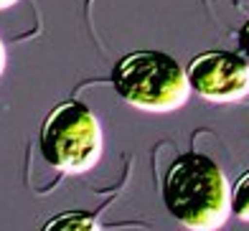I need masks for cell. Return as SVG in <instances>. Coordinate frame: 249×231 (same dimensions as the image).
Segmentation results:
<instances>
[{
    "label": "cell",
    "instance_id": "obj_1",
    "mask_svg": "<svg viewBox=\"0 0 249 231\" xmlns=\"http://www.w3.org/2000/svg\"><path fill=\"white\" fill-rule=\"evenodd\" d=\"M163 203L186 229L216 231L229 221L231 188L216 160L191 150L178 155L165 170Z\"/></svg>",
    "mask_w": 249,
    "mask_h": 231
},
{
    "label": "cell",
    "instance_id": "obj_2",
    "mask_svg": "<svg viewBox=\"0 0 249 231\" xmlns=\"http://www.w3.org/2000/svg\"><path fill=\"white\" fill-rule=\"evenodd\" d=\"M112 87L130 107L153 114L176 112L191 97L186 69L171 53L158 49L122 56L112 69Z\"/></svg>",
    "mask_w": 249,
    "mask_h": 231
},
{
    "label": "cell",
    "instance_id": "obj_3",
    "mask_svg": "<svg viewBox=\"0 0 249 231\" xmlns=\"http://www.w3.org/2000/svg\"><path fill=\"white\" fill-rule=\"evenodd\" d=\"M38 145L51 168L66 176H82L99 163L105 137L97 114L82 102L71 99L49 112L41 124Z\"/></svg>",
    "mask_w": 249,
    "mask_h": 231
},
{
    "label": "cell",
    "instance_id": "obj_4",
    "mask_svg": "<svg viewBox=\"0 0 249 231\" xmlns=\"http://www.w3.org/2000/svg\"><path fill=\"white\" fill-rule=\"evenodd\" d=\"M191 91L213 105H229L249 97V59L236 51H203L186 66Z\"/></svg>",
    "mask_w": 249,
    "mask_h": 231
},
{
    "label": "cell",
    "instance_id": "obj_5",
    "mask_svg": "<svg viewBox=\"0 0 249 231\" xmlns=\"http://www.w3.org/2000/svg\"><path fill=\"white\" fill-rule=\"evenodd\" d=\"M53 229H69V231H89V229H99L97 218L89 216L84 211H69V213H61L51 218L46 224V231H53Z\"/></svg>",
    "mask_w": 249,
    "mask_h": 231
},
{
    "label": "cell",
    "instance_id": "obj_6",
    "mask_svg": "<svg viewBox=\"0 0 249 231\" xmlns=\"http://www.w3.org/2000/svg\"><path fill=\"white\" fill-rule=\"evenodd\" d=\"M231 213L239 221H249V170H244L231 188Z\"/></svg>",
    "mask_w": 249,
    "mask_h": 231
},
{
    "label": "cell",
    "instance_id": "obj_7",
    "mask_svg": "<svg viewBox=\"0 0 249 231\" xmlns=\"http://www.w3.org/2000/svg\"><path fill=\"white\" fill-rule=\"evenodd\" d=\"M239 51L249 59V20L242 26V31H239Z\"/></svg>",
    "mask_w": 249,
    "mask_h": 231
},
{
    "label": "cell",
    "instance_id": "obj_8",
    "mask_svg": "<svg viewBox=\"0 0 249 231\" xmlns=\"http://www.w3.org/2000/svg\"><path fill=\"white\" fill-rule=\"evenodd\" d=\"M5 61H8V56H5V46H3V41H0V76H3V71H5Z\"/></svg>",
    "mask_w": 249,
    "mask_h": 231
},
{
    "label": "cell",
    "instance_id": "obj_9",
    "mask_svg": "<svg viewBox=\"0 0 249 231\" xmlns=\"http://www.w3.org/2000/svg\"><path fill=\"white\" fill-rule=\"evenodd\" d=\"M18 0H0V10H5V8H10V5H16Z\"/></svg>",
    "mask_w": 249,
    "mask_h": 231
}]
</instances>
